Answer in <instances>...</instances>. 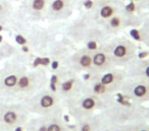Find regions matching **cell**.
I'll list each match as a JSON object with an SVG mask.
<instances>
[{
    "label": "cell",
    "instance_id": "cell-2",
    "mask_svg": "<svg viewBox=\"0 0 149 131\" xmlns=\"http://www.w3.org/2000/svg\"><path fill=\"white\" fill-rule=\"evenodd\" d=\"M31 115L49 116L63 113V101L55 90L44 88L23 101Z\"/></svg>",
    "mask_w": 149,
    "mask_h": 131
},
{
    "label": "cell",
    "instance_id": "cell-27",
    "mask_svg": "<svg viewBox=\"0 0 149 131\" xmlns=\"http://www.w3.org/2000/svg\"><path fill=\"white\" fill-rule=\"evenodd\" d=\"M145 7H146L147 10L149 11V0H146V2H145Z\"/></svg>",
    "mask_w": 149,
    "mask_h": 131
},
{
    "label": "cell",
    "instance_id": "cell-4",
    "mask_svg": "<svg viewBox=\"0 0 149 131\" xmlns=\"http://www.w3.org/2000/svg\"><path fill=\"white\" fill-rule=\"evenodd\" d=\"M47 82L48 77L44 69H28L19 78L15 88L7 96V99H9V101H24L46 88Z\"/></svg>",
    "mask_w": 149,
    "mask_h": 131
},
{
    "label": "cell",
    "instance_id": "cell-9",
    "mask_svg": "<svg viewBox=\"0 0 149 131\" xmlns=\"http://www.w3.org/2000/svg\"><path fill=\"white\" fill-rule=\"evenodd\" d=\"M79 74L68 68V70L62 72L60 76H58L55 90L62 101L72 98L82 92L83 77H81Z\"/></svg>",
    "mask_w": 149,
    "mask_h": 131
},
{
    "label": "cell",
    "instance_id": "cell-22",
    "mask_svg": "<svg viewBox=\"0 0 149 131\" xmlns=\"http://www.w3.org/2000/svg\"><path fill=\"white\" fill-rule=\"evenodd\" d=\"M13 12V6L6 0H0V25L8 21Z\"/></svg>",
    "mask_w": 149,
    "mask_h": 131
},
{
    "label": "cell",
    "instance_id": "cell-14",
    "mask_svg": "<svg viewBox=\"0 0 149 131\" xmlns=\"http://www.w3.org/2000/svg\"><path fill=\"white\" fill-rule=\"evenodd\" d=\"M85 94H93L95 97L102 99L105 101H111L116 99V92L109 88L108 86L104 85L97 79L89 75L88 78H83V85H82V92Z\"/></svg>",
    "mask_w": 149,
    "mask_h": 131
},
{
    "label": "cell",
    "instance_id": "cell-6",
    "mask_svg": "<svg viewBox=\"0 0 149 131\" xmlns=\"http://www.w3.org/2000/svg\"><path fill=\"white\" fill-rule=\"evenodd\" d=\"M31 117L23 101H1L0 102V126L17 131L24 128Z\"/></svg>",
    "mask_w": 149,
    "mask_h": 131
},
{
    "label": "cell",
    "instance_id": "cell-7",
    "mask_svg": "<svg viewBox=\"0 0 149 131\" xmlns=\"http://www.w3.org/2000/svg\"><path fill=\"white\" fill-rule=\"evenodd\" d=\"M127 101L138 105L149 104V80L127 77L120 86V92Z\"/></svg>",
    "mask_w": 149,
    "mask_h": 131
},
{
    "label": "cell",
    "instance_id": "cell-25",
    "mask_svg": "<svg viewBox=\"0 0 149 131\" xmlns=\"http://www.w3.org/2000/svg\"><path fill=\"white\" fill-rule=\"evenodd\" d=\"M146 119L147 121H149V104L146 106Z\"/></svg>",
    "mask_w": 149,
    "mask_h": 131
},
{
    "label": "cell",
    "instance_id": "cell-10",
    "mask_svg": "<svg viewBox=\"0 0 149 131\" xmlns=\"http://www.w3.org/2000/svg\"><path fill=\"white\" fill-rule=\"evenodd\" d=\"M27 70V66L21 62H8L0 70V92L5 97L8 96Z\"/></svg>",
    "mask_w": 149,
    "mask_h": 131
},
{
    "label": "cell",
    "instance_id": "cell-15",
    "mask_svg": "<svg viewBox=\"0 0 149 131\" xmlns=\"http://www.w3.org/2000/svg\"><path fill=\"white\" fill-rule=\"evenodd\" d=\"M90 76L97 79L98 81L103 83L104 85L111 88L116 94L120 92V86H122L123 82L127 78V74L124 68H118V67L113 68V69L109 70V71L103 72V73L95 74V75H90Z\"/></svg>",
    "mask_w": 149,
    "mask_h": 131
},
{
    "label": "cell",
    "instance_id": "cell-24",
    "mask_svg": "<svg viewBox=\"0 0 149 131\" xmlns=\"http://www.w3.org/2000/svg\"><path fill=\"white\" fill-rule=\"evenodd\" d=\"M131 124H132V123H131ZM131 124L109 126V127H107L104 131H131Z\"/></svg>",
    "mask_w": 149,
    "mask_h": 131
},
{
    "label": "cell",
    "instance_id": "cell-16",
    "mask_svg": "<svg viewBox=\"0 0 149 131\" xmlns=\"http://www.w3.org/2000/svg\"><path fill=\"white\" fill-rule=\"evenodd\" d=\"M116 68L102 45L92 49V71L88 75H95Z\"/></svg>",
    "mask_w": 149,
    "mask_h": 131
},
{
    "label": "cell",
    "instance_id": "cell-26",
    "mask_svg": "<svg viewBox=\"0 0 149 131\" xmlns=\"http://www.w3.org/2000/svg\"><path fill=\"white\" fill-rule=\"evenodd\" d=\"M0 131H13V130H9V129L4 128V127H2V126H0Z\"/></svg>",
    "mask_w": 149,
    "mask_h": 131
},
{
    "label": "cell",
    "instance_id": "cell-23",
    "mask_svg": "<svg viewBox=\"0 0 149 131\" xmlns=\"http://www.w3.org/2000/svg\"><path fill=\"white\" fill-rule=\"evenodd\" d=\"M131 131H149V121L141 120L132 123Z\"/></svg>",
    "mask_w": 149,
    "mask_h": 131
},
{
    "label": "cell",
    "instance_id": "cell-20",
    "mask_svg": "<svg viewBox=\"0 0 149 131\" xmlns=\"http://www.w3.org/2000/svg\"><path fill=\"white\" fill-rule=\"evenodd\" d=\"M46 117V131H72V127L66 123L62 113L49 115Z\"/></svg>",
    "mask_w": 149,
    "mask_h": 131
},
{
    "label": "cell",
    "instance_id": "cell-17",
    "mask_svg": "<svg viewBox=\"0 0 149 131\" xmlns=\"http://www.w3.org/2000/svg\"><path fill=\"white\" fill-rule=\"evenodd\" d=\"M107 128L101 113L98 112L92 116L76 121L72 131H104Z\"/></svg>",
    "mask_w": 149,
    "mask_h": 131
},
{
    "label": "cell",
    "instance_id": "cell-13",
    "mask_svg": "<svg viewBox=\"0 0 149 131\" xmlns=\"http://www.w3.org/2000/svg\"><path fill=\"white\" fill-rule=\"evenodd\" d=\"M74 9V0H49L45 19L58 21L68 19Z\"/></svg>",
    "mask_w": 149,
    "mask_h": 131
},
{
    "label": "cell",
    "instance_id": "cell-8",
    "mask_svg": "<svg viewBox=\"0 0 149 131\" xmlns=\"http://www.w3.org/2000/svg\"><path fill=\"white\" fill-rule=\"evenodd\" d=\"M142 21H138V17L125 7L123 10L114 14L103 23L100 25V29L104 34L109 36H118L124 30L134 26H140Z\"/></svg>",
    "mask_w": 149,
    "mask_h": 131
},
{
    "label": "cell",
    "instance_id": "cell-19",
    "mask_svg": "<svg viewBox=\"0 0 149 131\" xmlns=\"http://www.w3.org/2000/svg\"><path fill=\"white\" fill-rule=\"evenodd\" d=\"M49 0H26L24 10L33 21L45 19Z\"/></svg>",
    "mask_w": 149,
    "mask_h": 131
},
{
    "label": "cell",
    "instance_id": "cell-1",
    "mask_svg": "<svg viewBox=\"0 0 149 131\" xmlns=\"http://www.w3.org/2000/svg\"><path fill=\"white\" fill-rule=\"evenodd\" d=\"M107 127L114 125H127L146 119V106L138 105L130 101H110L103 110L100 111Z\"/></svg>",
    "mask_w": 149,
    "mask_h": 131
},
{
    "label": "cell",
    "instance_id": "cell-5",
    "mask_svg": "<svg viewBox=\"0 0 149 131\" xmlns=\"http://www.w3.org/2000/svg\"><path fill=\"white\" fill-rule=\"evenodd\" d=\"M112 63L118 68H125L137 58V44L126 37H114L101 44Z\"/></svg>",
    "mask_w": 149,
    "mask_h": 131
},
{
    "label": "cell",
    "instance_id": "cell-21",
    "mask_svg": "<svg viewBox=\"0 0 149 131\" xmlns=\"http://www.w3.org/2000/svg\"><path fill=\"white\" fill-rule=\"evenodd\" d=\"M139 36L143 45L149 49V17H144L139 26Z\"/></svg>",
    "mask_w": 149,
    "mask_h": 131
},
{
    "label": "cell",
    "instance_id": "cell-18",
    "mask_svg": "<svg viewBox=\"0 0 149 131\" xmlns=\"http://www.w3.org/2000/svg\"><path fill=\"white\" fill-rule=\"evenodd\" d=\"M124 69L126 71L127 77L149 80V57L135 58Z\"/></svg>",
    "mask_w": 149,
    "mask_h": 131
},
{
    "label": "cell",
    "instance_id": "cell-3",
    "mask_svg": "<svg viewBox=\"0 0 149 131\" xmlns=\"http://www.w3.org/2000/svg\"><path fill=\"white\" fill-rule=\"evenodd\" d=\"M109 102L93 94L80 92L77 96L63 101V108L76 122L100 112Z\"/></svg>",
    "mask_w": 149,
    "mask_h": 131
},
{
    "label": "cell",
    "instance_id": "cell-11",
    "mask_svg": "<svg viewBox=\"0 0 149 131\" xmlns=\"http://www.w3.org/2000/svg\"><path fill=\"white\" fill-rule=\"evenodd\" d=\"M122 0H97L89 12V17L95 25L100 27L101 23L113 17L125 8Z\"/></svg>",
    "mask_w": 149,
    "mask_h": 131
},
{
    "label": "cell",
    "instance_id": "cell-12",
    "mask_svg": "<svg viewBox=\"0 0 149 131\" xmlns=\"http://www.w3.org/2000/svg\"><path fill=\"white\" fill-rule=\"evenodd\" d=\"M68 68L77 73H91L92 49L83 47L74 51L68 59Z\"/></svg>",
    "mask_w": 149,
    "mask_h": 131
}]
</instances>
